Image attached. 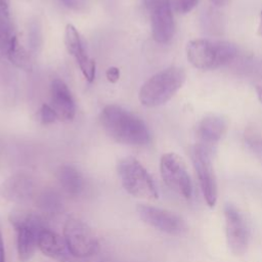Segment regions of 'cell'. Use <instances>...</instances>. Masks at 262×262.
<instances>
[{"label": "cell", "mask_w": 262, "mask_h": 262, "mask_svg": "<svg viewBox=\"0 0 262 262\" xmlns=\"http://www.w3.org/2000/svg\"><path fill=\"white\" fill-rule=\"evenodd\" d=\"M8 219L16 233L18 258L23 262L28 261L38 248L39 235L46 227L44 220L37 213L27 210H13Z\"/></svg>", "instance_id": "cell-4"}, {"label": "cell", "mask_w": 262, "mask_h": 262, "mask_svg": "<svg viewBox=\"0 0 262 262\" xmlns=\"http://www.w3.org/2000/svg\"><path fill=\"white\" fill-rule=\"evenodd\" d=\"M38 249L44 255L59 262H71L74 258L64 238L47 227H45L39 235Z\"/></svg>", "instance_id": "cell-14"}, {"label": "cell", "mask_w": 262, "mask_h": 262, "mask_svg": "<svg viewBox=\"0 0 262 262\" xmlns=\"http://www.w3.org/2000/svg\"><path fill=\"white\" fill-rule=\"evenodd\" d=\"M7 59L16 68L24 71H31L33 68V61L31 55L26 48L19 43L17 37L14 39L12 46L7 55Z\"/></svg>", "instance_id": "cell-19"}, {"label": "cell", "mask_w": 262, "mask_h": 262, "mask_svg": "<svg viewBox=\"0 0 262 262\" xmlns=\"http://www.w3.org/2000/svg\"><path fill=\"white\" fill-rule=\"evenodd\" d=\"M118 173L125 190L133 196L156 200L158 190L147 170L133 157L122 159L118 164Z\"/></svg>", "instance_id": "cell-5"}, {"label": "cell", "mask_w": 262, "mask_h": 262, "mask_svg": "<svg viewBox=\"0 0 262 262\" xmlns=\"http://www.w3.org/2000/svg\"><path fill=\"white\" fill-rule=\"evenodd\" d=\"M210 1L217 6H222L228 2V0H210Z\"/></svg>", "instance_id": "cell-28"}, {"label": "cell", "mask_w": 262, "mask_h": 262, "mask_svg": "<svg viewBox=\"0 0 262 262\" xmlns=\"http://www.w3.org/2000/svg\"><path fill=\"white\" fill-rule=\"evenodd\" d=\"M185 78L184 70L176 66L158 72L141 86L138 94L139 101L147 107L165 104L182 87Z\"/></svg>", "instance_id": "cell-2"}, {"label": "cell", "mask_w": 262, "mask_h": 262, "mask_svg": "<svg viewBox=\"0 0 262 262\" xmlns=\"http://www.w3.org/2000/svg\"><path fill=\"white\" fill-rule=\"evenodd\" d=\"M150 15L152 38L161 44L168 43L174 36L173 8L169 0H145Z\"/></svg>", "instance_id": "cell-9"}, {"label": "cell", "mask_w": 262, "mask_h": 262, "mask_svg": "<svg viewBox=\"0 0 262 262\" xmlns=\"http://www.w3.org/2000/svg\"><path fill=\"white\" fill-rule=\"evenodd\" d=\"M62 189L71 196H78L84 190V178L80 171L70 165L61 166L56 173Z\"/></svg>", "instance_id": "cell-17"}, {"label": "cell", "mask_w": 262, "mask_h": 262, "mask_svg": "<svg viewBox=\"0 0 262 262\" xmlns=\"http://www.w3.org/2000/svg\"><path fill=\"white\" fill-rule=\"evenodd\" d=\"M0 262H5V250H4V243H3L1 228H0Z\"/></svg>", "instance_id": "cell-24"}, {"label": "cell", "mask_w": 262, "mask_h": 262, "mask_svg": "<svg viewBox=\"0 0 262 262\" xmlns=\"http://www.w3.org/2000/svg\"><path fill=\"white\" fill-rule=\"evenodd\" d=\"M3 198L14 203H27L34 195V183L25 174H16L8 178L1 187Z\"/></svg>", "instance_id": "cell-15"}, {"label": "cell", "mask_w": 262, "mask_h": 262, "mask_svg": "<svg viewBox=\"0 0 262 262\" xmlns=\"http://www.w3.org/2000/svg\"><path fill=\"white\" fill-rule=\"evenodd\" d=\"M227 130V121L219 115L205 116L196 127V135L201 143L211 146L218 142Z\"/></svg>", "instance_id": "cell-16"}, {"label": "cell", "mask_w": 262, "mask_h": 262, "mask_svg": "<svg viewBox=\"0 0 262 262\" xmlns=\"http://www.w3.org/2000/svg\"><path fill=\"white\" fill-rule=\"evenodd\" d=\"M257 34L259 36H262V9L259 14V23H258V28H257Z\"/></svg>", "instance_id": "cell-26"}, {"label": "cell", "mask_w": 262, "mask_h": 262, "mask_svg": "<svg viewBox=\"0 0 262 262\" xmlns=\"http://www.w3.org/2000/svg\"><path fill=\"white\" fill-rule=\"evenodd\" d=\"M4 2H6V3H8V0H3Z\"/></svg>", "instance_id": "cell-29"}, {"label": "cell", "mask_w": 262, "mask_h": 262, "mask_svg": "<svg viewBox=\"0 0 262 262\" xmlns=\"http://www.w3.org/2000/svg\"><path fill=\"white\" fill-rule=\"evenodd\" d=\"M225 232L228 247L235 255L245 253L248 247V228L239 211L232 205H226L224 209Z\"/></svg>", "instance_id": "cell-11"}, {"label": "cell", "mask_w": 262, "mask_h": 262, "mask_svg": "<svg viewBox=\"0 0 262 262\" xmlns=\"http://www.w3.org/2000/svg\"><path fill=\"white\" fill-rule=\"evenodd\" d=\"M160 171L165 184L184 199H190L192 185L184 161L174 152L164 154L160 161Z\"/></svg>", "instance_id": "cell-7"}, {"label": "cell", "mask_w": 262, "mask_h": 262, "mask_svg": "<svg viewBox=\"0 0 262 262\" xmlns=\"http://www.w3.org/2000/svg\"><path fill=\"white\" fill-rule=\"evenodd\" d=\"M256 94H257V97H258L259 101L262 103V87L261 86L256 87Z\"/></svg>", "instance_id": "cell-27"}, {"label": "cell", "mask_w": 262, "mask_h": 262, "mask_svg": "<svg viewBox=\"0 0 262 262\" xmlns=\"http://www.w3.org/2000/svg\"><path fill=\"white\" fill-rule=\"evenodd\" d=\"M63 238L71 254L77 258L93 256L100 248L96 235L88 224L75 216H70L66 220Z\"/></svg>", "instance_id": "cell-6"}, {"label": "cell", "mask_w": 262, "mask_h": 262, "mask_svg": "<svg viewBox=\"0 0 262 262\" xmlns=\"http://www.w3.org/2000/svg\"><path fill=\"white\" fill-rule=\"evenodd\" d=\"M64 45L68 52L77 61L84 78L88 82H92L95 77V61L86 53L77 29L71 24L67 25L64 30Z\"/></svg>", "instance_id": "cell-12"}, {"label": "cell", "mask_w": 262, "mask_h": 262, "mask_svg": "<svg viewBox=\"0 0 262 262\" xmlns=\"http://www.w3.org/2000/svg\"><path fill=\"white\" fill-rule=\"evenodd\" d=\"M245 141L249 148L262 160V136L255 129L249 128L245 133Z\"/></svg>", "instance_id": "cell-20"}, {"label": "cell", "mask_w": 262, "mask_h": 262, "mask_svg": "<svg viewBox=\"0 0 262 262\" xmlns=\"http://www.w3.org/2000/svg\"><path fill=\"white\" fill-rule=\"evenodd\" d=\"M51 107L57 115L58 120L70 122L75 118L76 105L70 89L59 79L52 81L50 86Z\"/></svg>", "instance_id": "cell-13"}, {"label": "cell", "mask_w": 262, "mask_h": 262, "mask_svg": "<svg viewBox=\"0 0 262 262\" xmlns=\"http://www.w3.org/2000/svg\"><path fill=\"white\" fill-rule=\"evenodd\" d=\"M40 120L43 124H51L58 120V118L53 108L50 105L44 103L40 108Z\"/></svg>", "instance_id": "cell-22"}, {"label": "cell", "mask_w": 262, "mask_h": 262, "mask_svg": "<svg viewBox=\"0 0 262 262\" xmlns=\"http://www.w3.org/2000/svg\"><path fill=\"white\" fill-rule=\"evenodd\" d=\"M63 2L64 5H67L68 7L71 8H76L79 5V1L80 0H61Z\"/></svg>", "instance_id": "cell-25"}, {"label": "cell", "mask_w": 262, "mask_h": 262, "mask_svg": "<svg viewBox=\"0 0 262 262\" xmlns=\"http://www.w3.org/2000/svg\"><path fill=\"white\" fill-rule=\"evenodd\" d=\"M234 44L227 41L194 39L187 43L186 56L199 70H214L229 63L236 56Z\"/></svg>", "instance_id": "cell-3"}, {"label": "cell", "mask_w": 262, "mask_h": 262, "mask_svg": "<svg viewBox=\"0 0 262 262\" xmlns=\"http://www.w3.org/2000/svg\"><path fill=\"white\" fill-rule=\"evenodd\" d=\"M15 38L8 12V3L0 0V57L7 58Z\"/></svg>", "instance_id": "cell-18"}, {"label": "cell", "mask_w": 262, "mask_h": 262, "mask_svg": "<svg viewBox=\"0 0 262 262\" xmlns=\"http://www.w3.org/2000/svg\"><path fill=\"white\" fill-rule=\"evenodd\" d=\"M100 123L105 133L115 141L129 145H145L150 140L145 123L129 111L108 104L100 113Z\"/></svg>", "instance_id": "cell-1"}, {"label": "cell", "mask_w": 262, "mask_h": 262, "mask_svg": "<svg viewBox=\"0 0 262 262\" xmlns=\"http://www.w3.org/2000/svg\"><path fill=\"white\" fill-rule=\"evenodd\" d=\"M191 158L204 199L209 207H214L217 201V183L211 161L210 146L201 142L196 143L192 148Z\"/></svg>", "instance_id": "cell-8"}, {"label": "cell", "mask_w": 262, "mask_h": 262, "mask_svg": "<svg viewBox=\"0 0 262 262\" xmlns=\"http://www.w3.org/2000/svg\"><path fill=\"white\" fill-rule=\"evenodd\" d=\"M169 2L174 11L179 13H187L195 7L198 0H169Z\"/></svg>", "instance_id": "cell-21"}, {"label": "cell", "mask_w": 262, "mask_h": 262, "mask_svg": "<svg viewBox=\"0 0 262 262\" xmlns=\"http://www.w3.org/2000/svg\"><path fill=\"white\" fill-rule=\"evenodd\" d=\"M136 211L143 222L163 232L179 235L186 230L183 219L171 211L145 204H139Z\"/></svg>", "instance_id": "cell-10"}, {"label": "cell", "mask_w": 262, "mask_h": 262, "mask_svg": "<svg viewBox=\"0 0 262 262\" xmlns=\"http://www.w3.org/2000/svg\"><path fill=\"white\" fill-rule=\"evenodd\" d=\"M105 76L108 82L111 83H116L120 79V70L116 67H111L106 70Z\"/></svg>", "instance_id": "cell-23"}]
</instances>
